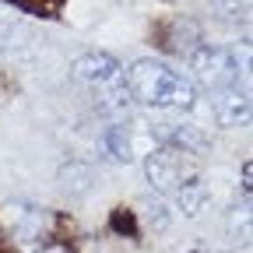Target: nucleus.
<instances>
[{
  "label": "nucleus",
  "instance_id": "f257e3e1",
  "mask_svg": "<svg viewBox=\"0 0 253 253\" xmlns=\"http://www.w3.org/2000/svg\"><path fill=\"white\" fill-rule=\"evenodd\" d=\"M126 91L130 99L151 109H194L197 106V88L190 78H183L179 71H172L169 63L141 56L123 71Z\"/></svg>",
  "mask_w": 253,
  "mask_h": 253
},
{
  "label": "nucleus",
  "instance_id": "f03ea898",
  "mask_svg": "<svg viewBox=\"0 0 253 253\" xmlns=\"http://www.w3.org/2000/svg\"><path fill=\"white\" fill-rule=\"evenodd\" d=\"M71 74L74 81L88 84L91 91H99V109L109 113V116H123L130 109V91H126V81H123V67L120 60L109 56V53H81L74 63H71Z\"/></svg>",
  "mask_w": 253,
  "mask_h": 253
},
{
  "label": "nucleus",
  "instance_id": "7ed1b4c3",
  "mask_svg": "<svg viewBox=\"0 0 253 253\" xmlns=\"http://www.w3.org/2000/svg\"><path fill=\"white\" fill-rule=\"evenodd\" d=\"M190 63V74H194V81L208 91H221V88H232L239 84V56L225 46H197L194 53L186 56Z\"/></svg>",
  "mask_w": 253,
  "mask_h": 253
},
{
  "label": "nucleus",
  "instance_id": "20e7f679",
  "mask_svg": "<svg viewBox=\"0 0 253 253\" xmlns=\"http://www.w3.org/2000/svg\"><path fill=\"white\" fill-rule=\"evenodd\" d=\"M4 218H7V229L14 236V243L21 250H42L46 239H49V225H53V218L46 208L39 204H32V201H11L4 208Z\"/></svg>",
  "mask_w": 253,
  "mask_h": 253
},
{
  "label": "nucleus",
  "instance_id": "39448f33",
  "mask_svg": "<svg viewBox=\"0 0 253 253\" xmlns=\"http://www.w3.org/2000/svg\"><path fill=\"white\" fill-rule=\"evenodd\" d=\"M144 176H148V183L158 190V194H172L176 186H183L186 179H194L201 172H197V166H194V158H190V155L158 144L144 158Z\"/></svg>",
  "mask_w": 253,
  "mask_h": 253
},
{
  "label": "nucleus",
  "instance_id": "423d86ee",
  "mask_svg": "<svg viewBox=\"0 0 253 253\" xmlns=\"http://www.w3.org/2000/svg\"><path fill=\"white\" fill-rule=\"evenodd\" d=\"M151 137L162 148H176V151H183L190 158H197V155H204L211 148L208 134L201 126H194V123H158V126H151Z\"/></svg>",
  "mask_w": 253,
  "mask_h": 253
},
{
  "label": "nucleus",
  "instance_id": "0eeeda50",
  "mask_svg": "<svg viewBox=\"0 0 253 253\" xmlns=\"http://www.w3.org/2000/svg\"><path fill=\"white\" fill-rule=\"evenodd\" d=\"M211 116L218 126H239L250 120V95L246 88L232 84V88H221L211 91Z\"/></svg>",
  "mask_w": 253,
  "mask_h": 253
},
{
  "label": "nucleus",
  "instance_id": "6e6552de",
  "mask_svg": "<svg viewBox=\"0 0 253 253\" xmlns=\"http://www.w3.org/2000/svg\"><path fill=\"white\" fill-rule=\"evenodd\" d=\"M99 148H102V155L109 162H120V166L134 162V134H130V126L126 123H109L99 134Z\"/></svg>",
  "mask_w": 253,
  "mask_h": 253
},
{
  "label": "nucleus",
  "instance_id": "1a4fd4ad",
  "mask_svg": "<svg viewBox=\"0 0 253 253\" xmlns=\"http://www.w3.org/2000/svg\"><path fill=\"white\" fill-rule=\"evenodd\" d=\"M172 201H176V208H179L186 218H197V214L208 208L211 194H208L204 179H201V176H194V179H186L183 186H176V190H172Z\"/></svg>",
  "mask_w": 253,
  "mask_h": 253
},
{
  "label": "nucleus",
  "instance_id": "9d476101",
  "mask_svg": "<svg viewBox=\"0 0 253 253\" xmlns=\"http://www.w3.org/2000/svg\"><path fill=\"white\" fill-rule=\"evenodd\" d=\"M95 183V169L84 162H63L60 166V190L71 197H84Z\"/></svg>",
  "mask_w": 253,
  "mask_h": 253
},
{
  "label": "nucleus",
  "instance_id": "9b49d317",
  "mask_svg": "<svg viewBox=\"0 0 253 253\" xmlns=\"http://www.w3.org/2000/svg\"><path fill=\"white\" fill-rule=\"evenodd\" d=\"M211 7L225 21H246V11H250L246 0H211Z\"/></svg>",
  "mask_w": 253,
  "mask_h": 253
},
{
  "label": "nucleus",
  "instance_id": "f8f14e48",
  "mask_svg": "<svg viewBox=\"0 0 253 253\" xmlns=\"http://www.w3.org/2000/svg\"><path fill=\"white\" fill-rule=\"evenodd\" d=\"M144 211H148V225L155 229V232H166L169 229V208H166V201H148L144 204Z\"/></svg>",
  "mask_w": 253,
  "mask_h": 253
},
{
  "label": "nucleus",
  "instance_id": "ddd939ff",
  "mask_svg": "<svg viewBox=\"0 0 253 253\" xmlns=\"http://www.w3.org/2000/svg\"><path fill=\"white\" fill-rule=\"evenodd\" d=\"M18 36H21V32H18V25H11V21H0V56L14 49V39H18Z\"/></svg>",
  "mask_w": 253,
  "mask_h": 253
},
{
  "label": "nucleus",
  "instance_id": "4468645a",
  "mask_svg": "<svg viewBox=\"0 0 253 253\" xmlns=\"http://www.w3.org/2000/svg\"><path fill=\"white\" fill-rule=\"evenodd\" d=\"M113 229H120V232H137V229H134V214L123 211V208L113 211Z\"/></svg>",
  "mask_w": 253,
  "mask_h": 253
},
{
  "label": "nucleus",
  "instance_id": "2eb2a0df",
  "mask_svg": "<svg viewBox=\"0 0 253 253\" xmlns=\"http://www.w3.org/2000/svg\"><path fill=\"white\" fill-rule=\"evenodd\" d=\"M36 253H74L71 246H63V243H46L42 250H36Z\"/></svg>",
  "mask_w": 253,
  "mask_h": 253
}]
</instances>
